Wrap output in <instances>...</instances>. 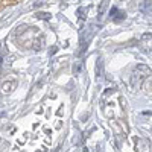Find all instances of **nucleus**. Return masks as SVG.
<instances>
[{
    "mask_svg": "<svg viewBox=\"0 0 152 152\" xmlns=\"http://www.w3.org/2000/svg\"><path fill=\"white\" fill-rule=\"evenodd\" d=\"M110 14H111V17H113V18H116V20H123V18L126 17V12L119 11L117 8H113V9L110 11Z\"/></svg>",
    "mask_w": 152,
    "mask_h": 152,
    "instance_id": "obj_1",
    "label": "nucleus"
},
{
    "mask_svg": "<svg viewBox=\"0 0 152 152\" xmlns=\"http://www.w3.org/2000/svg\"><path fill=\"white\" fill-rule=\"evenodd\" d=\"M140 11L145 14H151V0H143L140 5Z\"/></svg>",
    "mask_w": 152,
    "mask_h": 152,
    "instance_id": "obj_2",
    "label": "nucleus"
},
{
    "mask_svg": "<svg viewBox=\"0 0 152 152\" xmlns=\"http://www.w3.org/2000/svg\"><path fill=\"white\" fill-rule=\"evenodd\" d=\"M37 18H41V20H50L52 18V14L50 12H38Z\"/></svg>",
    "mask_w": 152,
    "mask_h": 152,
    "instance_id": "obj_3",
    "label": "nucleus"
},
{
    "mask_svg": "<svg viewBox=\"0 0 152 152\" xmlns=\"http://www.w3.org/2000/svg\"><path fill=\"white\" fill-rule=\"evenodd\" d=\"M40 40H41V41H37V43H35V46H34V49H35V50H40V49L44 46V38H40Z\"/></svg>",
    "mask_w": 152,
    "mask_h": 152,
    "instance_id": "obj_4",
    "label": "nucleus"
},
{
    "mask_svg": "<svg viewBox=\"0 0 152 152\" xmlns=\"http://www.w3.org/2000/svg\"><path fill=\"white\" fill-rule=\"evenodd\" d=\"M79 72H81V64H76L73 67V73H79Z\"/></svg>",
    "mask_w": 152,
    "mask_h": 152,
    "instance_id": "obj_5",
    "label": "nucleus"
},
{
    "mask_svg": "<svg viewBox=\"0 0 152 152\" xmlns=\"http://www.w3.org/2000/svg\"><path fill=\"white\" fill-rule=\"evenodd\" d=\"M56 50H58V47H53V49H50V55H55V53H56Z\"/></svg>",
    "mask_w": 152,
    "mask_h": 152,
    "instance_id": "obj_6",
    "label": "nucleus"
}]
</instances>
